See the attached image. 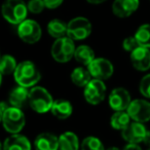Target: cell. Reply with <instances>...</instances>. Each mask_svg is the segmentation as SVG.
I'll list each match as a JSON object with an SVG mask.
<instances>
[{"label": "cell", "mask_w": 150, "mask_h": 150, "mask_svg": "<svg viewBox=\"0 0 150 150\" xmlns=\"http://www.w3.org/2000/svg\"><path fill=\"white\" fill-rule=\"evenodd\" d=\"M13 76L19 86L27 88H33L41 78L38 68L31 61H23L18 64Z\"/></svg>", "instance_id": "cell-1"}, {"label": "cell", "mask_w": 150, "mask_h": 150, "mask_svg": "<svg viewBox=\"0 0 150 150\" xmlns=\"http://www.w3.org/2000/svg\"><path fill=\"white\" fill-rule=\"evenodd\" d=\"M54 101L50 93L42 86H33L29 91L28 103L32 110H34L36 113L43 114L50 111Z\"/></svg>", "instance_id": "cell-2"}, {"label": "cell", "mask_w": 150, "mask_h": 150, "mask_svg": "<svg viewBox=\"0 0 150 150\" xmlns=\"http://www.w3.org/2000/svg\"><path fill=\"white\" fill-rule=\"evenodd\" d=\"M28 11L24 0H5L1 7L3 18L13 25H19L25 21Z\"/></svg>", "instance_id": "cell-3"}, {"label": "cell", "mask_w": 150, "mask_h": 150, "mask_svg": "<svg viewBox=\"0 0 150 150\" xmlns=\"http://www.w3.org/2000/svg\"><path fill=\"white\" fill-rule=\"evenodd\" d=\"M26 117L21 108L9 105L2 115V125L6 132L11 134H19L24 129Z\"/></svg>", "instance_id": "cell-4"}, {"label": "cell", "mask_w": 150, "mask_h": 150, "mask_svg": "<svg viewBox=\"0 0 150 150\" xmlns=\"http://www.w3.org/2000/svg\"><path fill=\"white\" fill-rule=\"evenodd\" d=\"M74 40L64 36L56 39L52 46V56L54 60L58 63H67L74 57L75 52Z\"/></svg>", "instance_id": "cell-5"}, {"label": "cell", "mask_w": 150, "mask_h": 150, "mask_svg": "<svg viewBox=\"0 0 150 150\" xmlns=\"http://www.w3.org/2000/svg\"><path fill=\"white\" fill-rule=\"evenodd\" d=\"M92 33V24L86 18L77 17L67 24V36L72 40H83Z\"/></svg>", "instance_id": "cell-6"}, {"label": "cell", "mask_w": 150, "mask_h": 150, "mask_svg": "<svg viewBox=\"0 0 150 150\" xmlns=\"http://www.w3.org/2000/svg\"><path fill=\"white\" fill-rule=\"evenodd\" d=\"M41 27L33 20H25L18 27V35L28 44L36 43L41 38Z\"/></svg>", "instance_id": "cell-7"}, {"label": "cell", "mask_w": 150, "mask_h": 150, "mask_svg": "<svg viewBox=\"0 0 150 150\" xmlns=\"http://www.w3.org/2000/svg\"><path fill=\"white\" fill-rule=\"evenodd\" d=\"M92 77L99 80H107L112 76L114 67L112 63L105 58H95L88 66Z\"/></svg>", "instance_id": "cell-8"}, {"label": "cell", "mask_w": 150, "mask_h": 150, "mask_svg": "<svg viewBox=\"0 0 150 150\" xmlns=\"http://www.w3.org/2000/svg\"><path fill=\"white\" fill-rule=\"evenodd\" d=\"M84 99L91 105H98L105 99L106 96V86L104 81L93 78L84 86Z\"/></svg>", "instance_id": "cell-9"}, {"label": "cell", "mask_w": 150, "mask_h": 150, "mask_svg": "<svg viewBox=\"0 0 150 150\" xmlns=\"http://www.w3.org/2000/svg\"><path fill=\"white\" fill-rule=\"evenodd\" d=\"M131 119L138 122H147L150 120V103L143 99L132 100L127 109Z\"/></svg>", "instance_id": "cell-10"}, {"label": "cell", "mask_w": 150, "mask_h": 150, "mask_svg": "<svg viewBox=\"0 0 150 150\" xmlns=\"http://www.w3.org/2000/svg\"><path fill=\"white\" fill-rule=\"evenodd\" d=\"M109 105L114 111H125L131 104V95L125 88H116L109 95Z\"/></svg>", "instance_id": "cell-11"}, {"label": "cell", "mask_w": 150, "mask_h": 150, "mask_svg": "<svg viewBox=\"0 0 150 150\" xmlns=\"http://www.w3.org/2000/svg\"><path fill=\"white\" fill-rule=\"evenodd\" d=\"M146 133H147V129L143 123L134 121V122H129V125L121 131V136L129 143L139 144L144 141Z\"/></svg>", "instance_id": "cell-12"}, {"label": "cell", "mask_w": 150, "mask_h": 150, "mask_svg": "<svg viewBox=\"0 0 150 150\" xmlns=\"http://www.w3.org/2000/svg\"><path fill=\"white\" fill-rule=\"evenodd\" d=\"M131 62L138 71H147L150 69V50L143 46H138L131 52Z\"/></svg>", "instance_id": "cell-13"}, {"label": "cell", "mask_w": 150, "mask_h": 150, "mask_svg": "<svg viewBox=\"0 0 150 150\" xmlns=\"http://www.w3.org/2000/svg\"><path fill=\"white\" fill-rule=\"evenodd\" d=\"M139 3V0H115L112 11L118 18H127L137 11Z\"/></svg>", "instance_id": "cell-14"}, {"label": "cell", "mask_w": 150, "mask_h": 150, "mask_svg": "<svg viewBox=\"0 0 150 150\" xmlns=\"http://www.w3.org/2000/svg\"><path fill=\"white\" fill-rule=\"evenodd\" d=\"M35 150H59V138L50 133H41L34 140Z\"/></svg>", "instance_id": "cell-15"}, {"label": "cell", "mask_w": 150, "mask_h": 150, "mask_svg": "<svg viewBox=\"0 0 150 150\" xmlns=\"http://www.w3.org/2000/svg\"><path fill=\"white\" fill-rule=\"evenodd\" d=\"M3 150H31V143L25 136L13 134L5 139Z\"/></svg>", "instance_id": "cell-16"}, {"label": "cell", "mask_w": 150, "mask_h": 150, "mask_svg": "<svg viewBox=\"0 0 150 150\" xmlns=\"http://www.w3.org/2000/svg\"><path fill=\"white\" fill-rule=\"evenodd\" d=\"M28 101H29V91L27 88L19 86L9 93L8 103L11 106L22 109L27 104Z\"/></svg>", "instance_id": "cell-17"}, {"label": "cell", "mask_w": 150, "mask_h": 150, "mask_svg": "<svg viewBox=\"0 0 150 150\" xmlns=\"http://www.w3.org/2000/svg\"><path fill=\"white\" fill-rule=\"evenodd\" d=\"M50 111H52V115L56 116L57 118L67 119L72 114L73 107H72V104H71L68 100L59 99V100L54 101V104H52Z\"/></svg>", "instance_id": "cell-18"}, {"label": "cell", "mask_w": 150, "mask_h": 150, "mask_svg": "<svg viewBox=\"0 0 150 150\" xmlns=\"http://www.w3.org/2000/svg\"><path fill=\"white\" fill-rule=\"evenodd\" d=\"M60 150H79V140L73 132H65L59 137Z\"/></svg>", "instance_id": "cell-19"}, {"label": "cell", "mask_w": 150, "mask_h": 150, "mask_svg": "<svg viewBox=\"0 0 150 150\" xmlns=\"http://www.w3.org/2000/svg\"><path fill=\"white\" fill-rule=\"evenodd\" d=\"M93 79L92 75L88 69L83 67H77L71 72V80L76 86L84 88Z\"/></svg>", "instance_id": "cell-20"}, {"label": "cell", "mask_w": 150, "mask_h": 150, "mask_svg": "<svg viewBox=\"0 0 150 150\" xmlns=\"http://www.w3.org/2000/svg\"><path fill=\"white\" fill-rule=\"evenodd\" d=\"M74 58L81 65L88 66L90 63L95 59V52L88 45H79L75 50Z\"/></svg>", "instance_id": "cell-21"}, {"label": "cell", "mask_w": 150, "mask_h": 150, "mask_svg": "<svg viewBox=\"0 0 150 150\" xmlns=\"http://www.w3.org/2000/svg\"><path fill=\"white\" fill-rule=\"evenodd\" d=\"M131 122V117L127 111H115L110 118V125L113 129L122 131Z\"/></svg>", "instance_id": "cell-22"}, {"label": "cell", "mask_w": 150, "mask_h": 150, "mask_svg": "<svg viewBox=\"0 0 150 150\" xmlns=\"http://www.w3.org/2000/svg\"><path fill=\"white\" fill-rule=\"evenodd\" d=\"M47 32L56 39L67 36V24L59 19H54L47 24Z\"/></svg>", "instance_id": "cell-23"}, {"label": "cell", "mask_w": 150, "mask_h": 150, "mask_svg": "<svg viewBox=\"0 0 150 150\" xmlns=\"http://www.w3.org/2000/svg\"><path fill=\"white\" fill-rule=\"evenodd\" d=\"M135 38L140 46L150 48V25L144 24L140 26L135 33Z\"/></svg>", "instance_id": "cell-24"}, {"label": "cell", "mask_w": 150, "mask_h": 150, "mask_svg": "<svg viewBox=\"0 0 150 150\" xmlns=\"http://www.w3.org/2000/svg\"><path fill=\"white\" fill-rule=\"evenodd\" d=\"M17 61L13 56L5 54L0 58V72L2 75H11L17 69Z\"/></svg>", "instance_id": "cell-25"}, {"label": "cell", "mask_w": 150, "mask_h": 150, "mask_svg": "<svg viewBox=\"0 0 150 150\" xmlns=\"http://www.w3.org/2000/svg\"><path fill=\"white\" fill-rule=\"evenodd\" d=\"M81 150H105V148L100 139L90 136L82 141Z\"/></svg>", "instance_id": "cell-26"}, {"label": "cell", "mask_w": 150, "mask_h": 150, "mask_svg": "<svg viewBox=\"0 0 150 150\" xmlns=\"http://www.w3.org/2000/svg\"><path fill=\"white\" fill-rule=\"evenodd\" d=\"M28 11L32 13H40L43 11V9L45 8V4H44L43 0H30L27 4Z\"/></svg>", "instance_id": "cell-27"}, {"label": "cell", "mask_w": 150, "mask_h": 150, "mask_svg": "<svg viewBox=\"0 0 150 150\" xmlns=\"http://www.w3.org/2000/svg\"><path fill=\"white\" fill-rule=\"evenodd\" d=\"M140 93L146 98H150V74L145 75L140 81Z\"/></svg>", "instance_id": "cell-28"}, {"label": "cell", "mask_w": 150, "mask_h": 150, "mask_svg": "<svg viewBox=\"0 0 150 150\" xmlns=\"http://www.w3.org/2000/svg\"><path fill=\"white\" fill-rule=\"evenodd\" d=\"M122 46H123V48H125V50L132 52L134 50H136V48L140 45H139V43H138L137 40H136L135 36H132V37H127L125 40H123Z\"/></svg>", "instance_id": "cell-29"}, {"label": "cell", "mask_w": 150, "mask_h": 150, "mask_svg": "<svg viewBox=\"0 0 150 150\" xmlns=\"http://www.w3.org/2000/svg\"><path fill=\"white\" fill-rule=\"evenodd\" d=\"M43 1H44V4H45L46 8L54 9L60 6L64 0H43Z\"/></svg>", "instance_id": "cell-30"}, {"label": "cell", "mask_w": 150, "mask_h": 150, "mask_svg": "<svg viewBox=\"0 0 150 150\" xmlns=\"http://www.w3.org/2000/svg\"><path fill=\"white\" fill-rule=\"evenodd\" d=\"M123 150H142V149H141V147L138 145V144H131V143H129L125 148H123Z\"/></svg>", "instance_id": "cell-31"}, {"label": "cell", "mask_w": 150, "mask_h": 150, "mask_svg": "<svg viewBox=\"0 0 150 150\" xmlns=\"http://www.w3.org/2000/svg\"><path fill=\"white\" fill-rule=\"evenodd\" d=\"M144 143H145V145H147L148 147L150 148V131H147V133H146V136L145 138H144Z\"/></svg>", "instance_id": "cell-32"}, {"label": "cell", "mask_w": 150, "mask_h": 150, "mask_svg": "<svg viewBox=\"0 0 150 150\" xmlns=\"http://www.w3.org/2000/svg\"><path fill=\"white\" fill-rule=\"evenodd\" d=\"M86 1L92 3V4H101V3L105 2V1H107V0H86Z\"/></svg>", "instance_id": "cell-33"}, {"label": "cell", "mask_w": 150, "mask_h": 150, "mask_svg": "<svg viewBox=\"0 0 150 150\" xmlns=\"http://www.w3.org/2000/svg\"><path fill=\"white\" fill-rule=\"evenodd\" d=\"M2 115H3V110L0 108V122H2Z\"/></svg>", "instance_id": "cell-34"}, {"label": "cell", "mask_w": 150, "mask_h": 150, "mask_svg": "<svg viewBox=\"0 0 150 150\" xmlns=\"http://www.w3.org/2000/svg\"><path fill=\"white\" fill-rule=\"evenodd\" d=\"M106 150H120L119 148H117V147H110V148H108V149H106Z\"/></svg>", "instance_id": "cell-35"}, {"label": "cell", "mask_w": 150, "mask_h": 150, "mask_svg": "<svg viewBox=\"0 0 150 150\" xmlns=\"http://www.w3.org/2000/svg\"><path fill=\"white\" fill-rule=\"evenodd\" d=\"M1 83H2V74L0 72V86H1Z\"/></svg>", "instance_id": "cell-36"}, {"label": "cell", "mask_w": 150, "mask_h": 150, "mask_svg": "<svg viewBox=\"0 0 150 150\" xmlns=\"http://www.w3.org/2000/svg\"><path fill=\"white\" fill-rule=\"evenodd\" d=\"M0 150H3V144L0 142Z\"/></svg>", "instance_id": "cell-37"}, {"label": "cell", "mask_w": 150, "mask_h": 150, "mask_svg": "<svg viewBox=\"0 0 150 150\" xmlns=\"http://www.w3.org/2000/svg\"><path fill=\"white\" fill-rule=\"evenodd\" d=\"M148 150H150V148H149V149H148Z\"/></svg>", "instance_id": "cell-38"}, {"label": "cell", "mask_w": 150, "mask_h": 150, "mask_svg": "<svg viewBox=\"0 0 150 150\" xmlns=\"http://www.w3.org/2000/svg\"><path fill=\"white\" fill-rule=\"evenodd\" d=\"M0 58H1V56H0Z\"/></svg>", "instance_id": "cell-39"}]
</instances>
